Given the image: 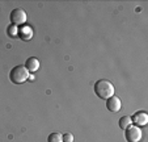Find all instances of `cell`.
Returning a JSON list of instances; mask_svg holds the SVG:
<instances>
[{
    "label": "cell",
    "mask_w": 148,
    "mask_h": 142,
    "mask_svg": "<svg viewBox=\"0 0 148 142\" xmlns=\"http://www.w3.org/2000/svg\"><path fill=\"white\" fill-rule=\"evenodd\" d=\"M95 92L100 99L108 100L109 98L114 96V86L106 79H100L95 84Z\"/></svg>",
    "instance_id": "1"
},
{
    "label": "cell",
    "mask_w": 148,
    "mask_h": 142,
    "mask_svg": "<svg viewBox=\"0 0 148 142\" xmlns=\"http://www.w3.org/2000/svg\"><path fill=\"white\" fill-rule=\"evenodd\" d=\"M29 75H30V73L25 69V66L20 64V66H16L11 70V73H9V79H11V82L14 84H21L25 80H28Z\"/></svg>",
    "instance_id": "2"
},
{
    "label": "cell",
    "mask_w": 148,
    "mask_h": 142,
    "mask_svg": "<svg viewBox=\"0 0 148 142\" xmlns=\"http://www.w3.org/2000/svg\"><path fill=\"white\" fill-rule=\"evenodd\" d=\"M142 136L143 134H142L140 128L135 125H130L125 132V137L127 139V142H140Z\"/></svg>",
    "instance_id": "3"
},
{
    "label": "cell",
    "mask_w": 148,
    "mask_h": 142,
    "mask_svg": "<svg viewBox=\"0 0 148 142\" xmlns=\"http://www.w3.org/2000/svg\"><path fill=\"white\" fill-rule=\"evenodd\" d=\"M9 19H11V22L13 25H23L26 21V13L23 8H16L11 12Z\"/></svg>",
    "instance_id": "4"
},
{
    "label": "cell",
    "mask_w": 148,
    "mask_h": 142,
    "mask_svg": "<svg viewBox=\"0 0 148 142\" xmlns=\"http://www.w3.org/2000/svg\"><path fill=\"white\" fill-rule=\"evenodd\" d=\"M131 123L135 124V126H144L148 123V114L144 111H139L131 117Z\"/></svg>",
    "instance_id": "5"
},
{
    "label": "cell",
    "mask_w": 148,
    "mask_h": 142,
    "mask_svg": "<svg viewBox=\"0 0 148 142\" xmlns=\"http://www.w3.org/2000/svg\"><path fill=\"white\" fill-rule=\"evenodd\" d=\"M121 107H122V104H121L119 98H117V96H112L106 100V108L110 112H118L121 109Z\"/></svg>",
    "instance_id": "6"
},
{
    "label": "cell",
    "mask_w": 148,
    "mask_h": 142,
    "mask_svg": "<svg viewBox=\"0 0 148 142\" xmlns=\"http://www.w3.org/2000/svg\"><path fill=\"white\" fill-rule=\"evenodd\" d=\"M17 34H18L20 38H23L24 41H29V39H32V37H33V29L29 25H23V26H20Z\"/></svg>",
    "instance_id": "7"
},
{
    "label": "cell",
    "mask_w": 148,
    "mask_h": 142,
    "mask_svg": "<svg viewBox=\"0 0 148 142\" xmlns=\"http://www.w3.org/2000/svg\"><path fill=\"white\" fill-rule=\"evenodd\" d=\"M25 69L28 70L29 73H34V71H37L39 69V61L36 57H30L25 62Z\"/></svg>",
    "instance_id": "8"
},
{
    "label": "cell",
    "mask_w": 148,
    "mask_h": 142,
    "mask_svg": "<svg viewBox=\"0 0 148 142\" xmlns=\"http://www.w3.org/2000/svg\"><path fill=\"white\" fill-rule=\"evenodd\" d=\"M118 124H119V128H121V129L126 130V129H127L130 125H131V117H129V116L121 117L119 121H118Z\"/></svg>",
    "instance_id": "9"
},
{
    "label": "cell",
    "mask_w": 148,
    "mask_h": 142,
    "mask_svg": "<svg viewBox=\"0 0 148 142\" xmlns=\"http://www.w3.org/2000/svg\"><path fill=\"white\" fill-rule=\"evenodd\" d=\"M47 142H63V134L59 132H54L49 136Z\"/></svg>",
    "instance_id": "10"
},
{
    "label": "cell",
    "mask_w": 148,
    "mask_h": 142,
    "mask_svg": "<svg viewBox=\"0 0 148 142\" xmlns=\"http://www.w3.org/2000/svg\"><path fill=\"white\" fill-rule=\"evenodd\" d=\"M17 32H18V29L16 28V25H11L8 28V30H7V33H8L11 37H13V36H17Z\"/></svg>",
    "instance_id": "11"
},
{
    "label": "cell",
    "mask_w": 148,
    "mask_h": 142,
    "mask_svg": "<svg viewBox=\"0 0 148 142\" xmlns=\"http://www.w3.org/2000/svg\"><path fill=\"white\" fill-rule=\"evenodd\" d=\"M63 142H73V134L67 132L63 134Z\"/></svg>",
    "instance_id": "12"
},
{
    "label": "cell",
    "mask_w": 148,
    "mask_h": 142,
    "mask_svg": "<svg viewBox=\"0 0 148 142\" xmlns=\"http://www.w3.org/2000/svg\"><path fill=\"white\" fill-rule=\"evenodd\" d=\"M34 79H36V78H34V75H29V79H28V80H32V82H33Z\"/></svg>",
    "instance_id": "13"
}]
</instances>
